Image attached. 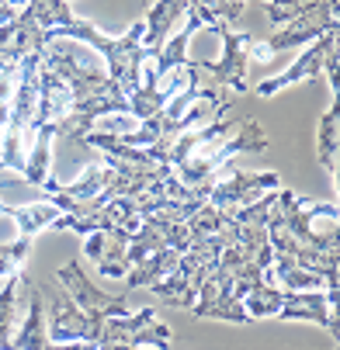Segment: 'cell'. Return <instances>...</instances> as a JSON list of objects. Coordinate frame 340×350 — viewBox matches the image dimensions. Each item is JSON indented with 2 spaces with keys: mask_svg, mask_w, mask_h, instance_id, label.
<instances>
[{
  "mask_svg": "<svg viewBox=\"0 0 340 350\" xmlns=\"http://www.w3.org/2000/svg\"><path fill=\"white\" fill-rule=\"evenodd\" d=\"M319 219H337V202H302L296 191L278 187L267 208V243L274 257H288L323 278V291H337L340 246L337 226L316 232Z\"/></svg>",
  "mask_w": 340,
  "mask_h": 350,
  "instance_id": "obj_1",
  "label": "cell"
},
{
  "mask_svg": "<svg viewBox=\"0 0 340 350\" xmlns=\"http://www.w3.org/2000/svg\"><path fill=\"white\" fill-rule=\"evenodd\" d=\"M38 59H42V66L49 73H56L70 87L73 101H80V97H87V94H97L101 87L112 83V77L105 70V59L97 56L90 45L73 42V38H53L38 53Z\"/></svg>",
  "mask_w": 340,
  "mask_h": 350,
  "instance_id": "obj_2",
  "label": "cell"
},
{
  "mask_svg": "<svg viewBox=\"0 0 340 350\" xmlns=\"http://www.w3.org/2000/svg\"><path fill=\"white\" fill-rule=\"evenodd\" d=\"M330 31H337V0H323L319 8H313V11H306L299 18H291L288 25L274 28L267 42H250V56L267 63L271 56L285 53V49L309 45V42H316V38H323Z\"/></svg>",
  "mask_w": 340,
  "mask_h": 350,
  "instance_id": "obj_3",
  "label": "cell"
},
{
  "mask_svg": "<svg viewBox=\"0 0 340 350\" xmlns=\"http://www.w3.org/2000/svg\"><path fill=\"white\" fill-rule=\"evenodd\" d=\"M281 187V174L274 170H264V174H247V170H219L215 184L209 187V198L205 202L219 212H239L254 202H261L264 194H274Z\"/></svg>",
  "mask_w": 340,
  "mask_h": 350,
  "instance_id": "obj_4",
  "label": "cell"
},
{
  "mask_svg": "<svg viewBox=\"0 0 340 350\" xmlns=\"http://www.w3.org/2000/svg\"><path fill=\"white\" fill-rule=\"evenodd\" d=\"M105 319L87 316L66 291L49 295V319H45V336L49 343H97Z\"/></svg>",
  "mask_w": 340,
  "mask_h": 350,
  "instance_id": "obj_5",
  "label": "cell"
},
{
  "mask_svg": "<svg viewBox=\"0 0 340 350\" xmlns=\"http://www.w3.org/2000/svg\"><path fill=\"white\" fill-rule=\"evenodd\" d=\"M222 35V56L215 63H198L202 73H209L212 87H222V90H233L236 97L247 94L250 83H247V70H250V35L243 31H233V28H215Z\"/></svg>",
  "mask_w": 340,
  "mask_h": 350,
  "instance_id": "obj_6",
  "label": "cell"
},
{
  "mask_svg": "<svg viewBox=\"0 0 340 350\" xmlns=\"http://www.w3.org/2000/svg\"><path fill=\"white\" fill-rule=\"evenodd\" d=\"M170 336H174L170 326L153 309H139V312H125V316H108L97 343H135V347L167 350Z\"/></svg>",
  "mask_w": 340,
  "mask_h": 350,
  "instance_id": "obj_7",
  "label": "cell"
},
{
  "mask_svg": "<svg viewBox=\"0 0 340 350\" xmlns=\"http://www.w3.org/2000/svg\"><path fill=\"white\" fill-rule=\"evenodd\" d=\"M191 316H194V319L236 323V326L254 323V319L247 316V309H243V302L233 295V281H229V274H226L219 264L205 274V281H202V288H198V298H194V306H191Z\"/></svg>",
  "mask_w": 340,
  "mask_h": 350,
  "instance_id": "obj_8",
  "label": "cell"
},
{
  "mask_svg": "<svg viewBox=\"0 0 340 350\" xmlns=\"http://www.w3.org/2000/svg\"><path fill=\"white\" fill-rule=\"evenodd\" d=\"M56 281H60V288L73 298V302H77L87 316L108 319V316H125V312H129L125 295H105L101 288H94V281L83 274L80 260H70V264L56 267Z\"/></svg>",
  "mask_w": 340,
  "mask_h": 350,
  "instance_id": "obj_9",
  "label": "cell"
},
{
  "mask_svg": "<svg viewBox=\"0 0 340 350\" xmlns=\"http://www.w3.org/2000/svg\"><path fill=\"white\" fill-rule=\"evenodd\" d=\"M278 319L319 326L337 340V291H285Z\"/></svg>",
  "mask_w": 340,
  "mask_h": 350,
  "instance_id": "obj_10",
  "label": "cell"
},
{
  "mask_svg": "<svg viewBox=\"0 0 340 350\" xmlns=\"http://www.w3.org/2000/svg\"><path fill=\"white\" fill-rule=\"evenodd\" d=\"M330 49H337V31H330V35L309 42V49H306V53H302L296 63H291L288 70H281V73L271 77V80H261V83H257V94H261V97H271V94L291 87V83L319 80V73H323V66H326V56H330Z\"/></svg>",
  "mask_w": 340,
  "mask_h": 350,
  "instance_id": "obj_11",
  "label": "cell"
},
{
  "mask_svg": "<svg viewBox=\"0 0 340 350\" xmlns=\"http://www.w3.org/2000/svg\"><path fill=\"white\" fill-rule=\"evenodd\" d=\"M35 284L25 271L4 274L0 278V350H11V336L21 326L25 312H28V298H31Z\"/></svg>",
  "mask_w": 340,
  "mask_h": 350,
  "instance_id": "obj_12",
  "label": "cell"
},
{
  "mask_svg": "<svg viewBox=\"0 0 340 350\" xmlns=\"http://www.w3.org/2000/svg\"><path fill=\"white\" fill-rule=\"evenodd\" d=\"M125 246H129V236L122 232H87L83 239V257L97 264V274L101 278H112V281H122L129 274V257H125Z\"/></svg>",
  "mask_w": 340,
  "mask_h": 350,
  "instance_id": "obj_13",
  "label": "cell"
},
{
  "mask_svg": "<svg viewBox=\"0 0 340 350\" xmlns=\"http://www.w3.org/2000/svg\"><path fill=\"white\" fill-rule=\"evenodd\" d=\"M187 14V4L184 0H157V4L146 11L142 18V49H150V53L157 56L160 45L174 35V28L184 21Z\"/></svg>",
  "mask_w": 340,
  "mask_h": 350,
  "instance_id": "obj_14",
  "label": "cell"
},
{
  "mask_svg": "<svg viewBox=\"0 0 340 350\" xmlns=\"http://www.w3.org/2000/svg\"><path fill=\"white\" fill-rule=\"evenodd\" d=\"M53 142H56V132L38 125L31 132V142H28V157H25V167H21V177L35 187H42L49 180V167H53Z\"/></svg>",
  "mask_w": 340,
  "mask_h": 350,
  "instance_id": "obj_15",
  "label": "cell"
},
{
  "mask_svg": "<svg viewBox=\"0 0 340 350\" xmlns=\"http://www.w3.org/2000/svg\"><path fill=\"white\" fill-rule=\"evenodd\" d=\"M337 153H340V122H337V97H333L330 108L319 118V125H316V157H319V167L333 177V184H337V174H340Z\"/></svg>",
  "mask_w": 340,
  "mask_h": 350,
  "instance_id": "obj_16",
  "label": "cell"
},
{
  "mask_svg": "<svg viewBox=\"0 0 340 350\" xmlns=\"http://www.w3.org/2000/svg\"><path fill=\"white\" fill-rule=\"evenodd\" d=\"M45 347H49V336H45V316H42V291L35 288L28 298V312L11 336V350H45Z\"/></svg>",
  "mask_w": 340,
  "mask_h": 350,
  "instance_id": "obj_17",
  "label": "cell"
},
{
  "mask_svg": "<svg viewBox=\"0 0 340 350\" xmlns=\"http://www.w3.org/2000/svg\"><path fill=\"white\" fill-rule=\"evenodd\" d=\"M191 14H198L205 28H233L243 18L247 0H184Z\"/></svg>",
  "mask_w": 340,
  "mask_h": 350,
  "instance_id": "obj_18",
  "label": "cell"
},
{
  "mask_svg": "<svg viewBox=\"0 0 340 350\" xmlns=\"http://www.w3.org/2000/svg\"><path fill=\"white\" fill-rule=\"evenodd\" d=\"M21 11H25V14L35 21V28H42L45 35L77 21V14L70 11L66 0H25V8H21Z\"/></svg>",
  "mask_w": 340,
  "mask_h": 350,
  "instance_id": "obj_19",
  "label": "cell"
},
{
  "mask_svg": "<svg viewBox=\"0 0 340 350\" xmlns=\"http://www.w3.org/2000/svg\"><path fill=\"white\" fill-rule=\"evenodd\" d=\"M267 274H274V281H278L281 291H319L323 288V278L319 274L299 267L296 260H288V257H274L271 267H267Z\"/></svg>",
  "mask_w": 340,
  "mask_h": 350,
  "instance_id": "obj_20",
  "label": "cell"
},
{
  "mask_svg": "<svg viewBox=\"0 0 340 350\" xmlns=\"http://www.w3.org/2000/svg\"><path fill=\"white\" fill-rule=\"evenodd\" d=\"M281 298H285V291H281L278 284L261 281V284H254L247 295H243L239 302H243V309H247V316H250V319H278Z\"/></svg>",
  "mask_w": 340,
  "mask_h": 350,
  "instance_id": "obj_21",
  "label": "cell"
},
{
  "mask_svg": "<svg viewBox=\"0 0 340 350\" xmlns=\"http://www.w3.org/2000/svg\"><path fill=\"white\" fill-rule=\"evenodd\" d=\"M63 212L49 202H35V205H21V208H11V219H14V226H18V232L21 236H35V232H42V229H49L56 219H60Z\"/></svg>",
  "mask_w": 340,
  "mask_h": 350,
  "instance_id": "obj_22",
  "label": "cell"
},
{
  "mask_svg": "<svg viewBox=\"0 0 340 350\" xmlns=\"http://www.w3.org/2000/svg\"><path fill=\"white\" fill-rule=\"evenodd\" d=\"M264 4H267V21H271L274 28H281V25H288L291 18H299V14L319 8L323 0H264Z\"/></svg>",
  "mask_w": 340,
  "mask_h": 350,
  "instance_id": "obj_23",
  "label": "cell"
},
{
  "mask_svg": "<svg viewBox=\"0 0 340 350\" xmlns=\"http://www.w3.org/2000/svg\"><path fill=\"white\" fill-rule=\"evenodd\" d=\"M28 254H31V236H18V239L0 246V278L21 271V264L28 260Z\"/></svg>",
  "mask_w": 340,
  "mask_h": 350,
  "instance_id": "obj_24",
  "label": "cell"
},
{
  "mask_svg": "<svg viewBox=\"0 0 340 350\" xmlns=\"http://www.w3.org/2000/svg\"><path fill=\"white\" fill-rule=\"evenodd\" d=\"M14 18H18V11L8 4V0H0V28H4V25H11Z\"/></svg>",
  "mask_w": 340,
  "mask_h": 350,
  "instance_id": "obj_25",
  "label": "cell"
},
{
  "mask_svg": "<svg viewBox=\"0 0 340 350\" xmlns=\"http://www.w3.org/2000/svg\"><path fill=\"white\" fill-rule=\"evenodd\" d=\"M97 350H157V347H135V343H97Z\"/></svg>",
  "mask_w": 340,
  "mask_h": 350,
  "instance_id": "obj_26",
  "label": "cell"
},
{
  "mask_svg": "<svg viewBox=\"0 0 340 350\" xmlns=\"http://www.w3.org/2000/svg\"><path fill=\"white\" fill-rule=\"evenodd\" d=\"M8 4H11L14 11H21V8H25V0H8Z\"/></svg>",
  "mask_w": 340,
  "mask_h": 350,
  "instance_id": "obj_27",
  "label": "cell"
},
{
  "mask_svg": "<svg viewBox=\"0 0 340 350\" xmlns=\"http://www.w3.org/2000/svg\"><path fill=\"white\" fill-rule=\"evenodd\" d=\"M0 215H8V219H11V205H4V202H0Z\"/></svg>",
  "mask_w": 340,
  "mask_h": 350,
  "instance_id": "obj_28",
  "label": "cell"
}]
</instances>
